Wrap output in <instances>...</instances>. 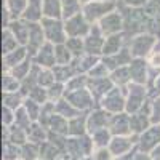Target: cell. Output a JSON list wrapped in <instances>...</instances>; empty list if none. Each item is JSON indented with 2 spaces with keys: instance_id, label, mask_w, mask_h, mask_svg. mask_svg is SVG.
I'll return each instance as SVG.
<instances>
[{
  "instance_id": "obj_1",
  "label": "cell",
  "mask_w": 160,
  "mask_h": 160,
  "mask_svg": "<svg viewBox=\"0 0 160 160\" xmlns=\"http://www.w3.org/2000/svg\"><path fill=\"white\" fill-rule=\"evenodd\" d=\"M93 151H95V144H93L91 136L83 135V136H77V138L69 136L68 142H66V151L64 152L77 157L78 160H83V158L91 157Z\"/></svg>"
},
{
  "instance_id": "obj_2",
  "label": "cell",
  "mask_w": 160,
  "mask_h": 160,
  "mask_svg": "<svg viewBox=\"0 0 160 160\" xmlns=\"http://www.w3.org/2000/svg\"><path fill=\"white\" fill-rule=\"evenodd\" d=\"M42 29L45 34L47 42L53 45H62L68 42V34H66V26L59 19H51V18H43L42 19Z\"/></svg>"
},
{
  "instance_id": "obj_3",
  "label": "cell",
  "mask_w": 160,
  "mask_h": 160,
  "mask_svg": "<svg viewBox=\"0 0 160 160\" xmlns=\"http://www.w3.org/2000/svg\"><path fill=\"white\" fill-rule=\"evenodd\" d=\"M115 8V3L112 0H93L83 7V16L87 18L88 22L101 21L104 16H108L109 13Z\"/></svg>"
},
{
  "instance_id": "obj_4",
  "label": "cell",
  "mask_w": 160,
  "mask_h": 160,
  "mask_svg": "<svg viewBox=\"0 0 160 160\" xmlns=\"http://www.w3.org/2000/svg\"><path fill=\"white\" fill-rule=\"evenodd\" d=\"M158 144H160V125H151L144 133L138 136L136 148L139 152L151 154Z\"/></svg>"
},
{
  "instance_id": "obj_5",
  "label": "cell",
  "mask_w": 160,
  "mask_h": 160,
  "mask_svg": "<svg viewBox=\"0 0 160 160\" xmlns=\"http://www.w3.org/2000/svg\"><path fill=\"white\" fill-rule=\"evenodd\" d=\"M136 144H138V136H114L109 144V151L115 158L123 157L127 154L138 151Z\"/></svg>"
},
{
  "instance_id": "obj_6",
  "label": "cell",
  "mask_w": 160,
  "mask_h": 160,
  "mask_svg": "<svg viewBox=\"0 0 160 160\" xmlns=\"http://www.w3.org/2000/svg\"><path fill=\"white\" fill-rule=\"evenodd\" d=\"M64 26H66V34H68L71 38L72 37H77V38L87 37L91 31V26L87 21V18L83 16V13H80V15H77V16H74L71 19H66Z\"/></svg>"
},
{
  "instance_id": "obj_7",
  "label": "cell",
  "mask_w": 160,
  "mask_h": 160,
  "mask_svg": "<svg viewBox=\"0 0 160 160\" xmlns=\"http://www.w3.org/2000/svg\"><path fill=\"white\" fill-rule=\"evenodd\" d=\"M111 118H112V115H109L108 111H95V112H91V114L87 117V128H88V133H90V135H93L95 131L109 128Z\"/></svg>"
},
{
  "instance_id": "obj_8",
  "label": "cell",
  "mask_w": 160,
  "mask_h": 160,
  "mask_svg": "<svg viewBox=\"0 0 160 160\" xmlns=\"http://www.w3.org/2000/svg\"><path fill=\"white\" fill-rule=\"evenodd\" d=\"M109 130L112 136H133L130 127V115L127 114H115L111 118Z\"/></svg>"
},
{
  "instance_id": "obj_9",
  "label": "cell",
  "mask_w": 160,
  "mask_h": 160,
  "mask_svg": "<svg viewBox=\"0 0 160 160\" xmlns=\"http://www.w3.org/2000/svg\"><path fill=\"white\" fill-rule=\"evenodd\" d=\"M104 43L106 42L102 40V32L99 29V26H95V28H91L90 34L85 38V51L91 56L98 55V53H102Z\"/></svg>"
},
{
  "instance_id": "obj_10",
  "label": "cell",
  "mask_w": 160,
  "mask_h": 160,
  "mask_svg": "<svg viewBox=\"0 0 160 160\" xmlns=\"http://www.w3.org/2000/svg\"><path fill=\"white\" fill-rule=\"evenodd\" d=\"M144 96H146L144 87L142 85H138V83H131L125 109L128 112H131V114H135L136 111H139L141 106H142V101H144Z\"/></svg>"
},
{
  "instance_id": "obj_11",
  "label": "cell",
  "mask_w": 160,
  "mask_h": 160,
  "mask_svg": "<svg viewBox=\"0 0 160 160\" xmlns=\"http://www.w3.org/2000/svg\"><path fill=\"white\" fill-rule=\"evenodd\" d=\"M35 62L42 69H51L53 66H56V56H55V47H53V43L45 42V45L35 55Z\"/></svg>"
},
{
  "instance_id": "obj_12",
  "label": "cell",
  "mask_w": 160,
  "mask_h": 160,
  "mask_svg": "<svg viewBox=\"0 0 160 160\" xmlns=\"http://www.w3.org/2000/svg\"><path fill=\"white\" fill-rule=\"evenodd\" d=\"M45 34L42 29V24L37 22H29V50L31 53H38V50L45 45Z\"/></svg>"
},
{
  "instance_id": "obj_13",
  "label": "cell",
  "mask_w": 160,
  "mask_h": 160,
  "mask_svg": "<svg viewBox=\"0 0 160 160\" xmlns=\"http://www.w3.org/2000/svg\"><path fill=\"white\" fill-rule=\"evenodd\" d=\"M125 106H127V101L122 98V95H120V91L117 88H112L102 99V108L108 112L118 114V111H122Z\"/></svg>"
},
{
  "instance_id": "obj_14",
  "label": "cell",
  "mask_w": 160,
  "mask_h": 160,
  "mask_svg": "<svg viewBox=\"0 0 160 160\" xmlns=\"http://www.w3.org/2000/svg\"><path fill=\"white\" fill-rule=\"evenodd\" d=\"M99 29H101V32L102 34H106V35H115L120 29H122V19H120V15L118 13H115V11H112V13H109L108 16H104L101 21H99Z\"/></svg>"
},
{
  "instance_id": "obj_15",
  "label": "cell",
  "mask_w": 160,
  "mask_h": 160,
  "mask_svg": "<svg viewBox=\"0 0 160 160\" xmlns=\"http://www.w3.org/2000/svg\"><path fill=\"white\" fill-rule=\"evenodd\" d=\"M91 101H93L91 93L85 88L77 90V91H71V95H69V102L78 111L87 109L88 106H91Z\"/></svg>"
},
{
  "instance_id": "obj_16",
  "label": "cell",
  "mask_w": 160,
  "mask_h": 160,
  "mask_svg": "<svg viewBox=\"0 0 160 160\" xmlns=\"http://www.w3.org/2000/svg\"><path fill=\"white\" fill-rule=\"evenodd\" d=\"M154 43H155V38H154V37H148V35L136 37L135 40H133L131 53H133L136 58H141V56L148 55V53L151 51V48H152Z\"/></svg>"
},
{
  "instance_id": "obj_17",
  "label": "cell",
  "mask_w": 160,
  "mask_h": 160,
  "mask_svg": "<svg viewBox=\"0 0 160 160\" xmlns=\"http://www.w3.org/2000/svg\"><path fill=\"white\" fill-rule=\"evenodd\" d=\"M7 28L13 32V35L16 37L19 45H26L29 43V22L28 21H11L10 26Z\"/></svg>"
},
{
  "instance_id": "obj_18",
  "label": "cell",
  "mask_w": 160,
  "mask_h": 160,
  "mask_svg": "<svg viewBox=\"0 0 160 160\" xmlns=\"http://www.w3.org/2000/svg\"><path fill=\"white\" fill-rule=\"evenodd\" d=\"M42 15H43V0H28V7L24 11V21L29 22H37L42 21Z\"/></svg>"
},
{
  "instance_id": "obj_19",
  "label": "cell",
  "mask_w": 160,
  "mask_h": 160,
  "mask_svg": "<svg viewBox=\"0 0 160 160\" xmlns=\"http://www.w3.org/2000/svg\"><path fill=\"white\" fill-rule=\"evenodd\" d=\"M151 125H152L151 115H144V114L130 115V127H131V135L133 136H139L141 133H144Z\"/></svg>"
},
{
  "instance_id": "obj_20",
  "label": "cell",
  "mask_w": 160,
  "mask_h": 160,
  "mask_svg": "<svg viewBox=\"0 0 160 160\" xmlns=\"http://www.w3.org/2000/svg\"><path fill=\"white\" fill-rule=\"evenodd\" d=\"M130 75H131V80L133 83H138V85H142L146 82V62L141 59V58H136L130 62Z\"/></svg>"
},
{
  "instance_id": "obj_21",
  "label": "cell",
  "mask_w": 160,
  "mask_h": 160,
  "mask_svg": "<svg viewBox=\"0 0 160 160\" xmlns=\"http://www.w3.org/2000/svg\"><path fill=\"white\" fill-rule=\"evenodd\" d=\"M48 128L51 130V133H56V135L61 136H69V120L62 115L53 114Z\"/></svg>"
},
{
  "instance_id": "obj_22",
  "label": "cell",
  "mask_w": 160,
  "mask_h": 160,
  "mask_svg": "<svg viewBox=\"0 0 160 160\" xmlns=\"http://www.w3.org/2000/svg\"><path fill=\"white\" fill-rule=\"evenodd\" d=\"M28 59V53H26V48L24 47H19L16 48L15 51L8 53V55H3V62H5V68L7 69H13L16 68L18 64H21L22 61Z\"/></svg>"
},
{
  "instance_id": "obj_23",
  "label": "cell",
  "mask_w": 160,
  "mask_h": 160,
  "mask_svg": "<svg viewBox=\"0 0 160 160\" xmlns=\"http://www.w3.org/2000/svg\"><path fill=\"white\" fill-rule=\"evenodd\" d=\"M28 139L31 142L38 144V146H42L43 142H47L48 141V133L45 131V127H42L40 123L34 122L29 127V130H28Z\"/></svg>"
},
{
  "instance_id": "obj_24",
  "label": "cell",
  "mask_w": 160,
  "mask_h": 160,
  "mask_svg": "<svg viewBox=\"0 0 160 160\" xmlns=\"http://www.w3.org/2000/svg\"><path fill=\"white\" fill-rule=\"evenodd\" d=\"M88 133L87 128V117L85 115H78L69 120V136L77 138V136H83Z\"/></svg>"
},
{
  "instance_id": "obj_25",
  "label": "cell",
  "mask_w": 160,
  "mask_h": 160,
  "mask_svg": "<svg viewBox=\"0 0 160 160\" xmlns=\"http://www.w3.org/2000/svg\"><path fill=\"white\" fill-rule=\"evenodd\" d=\"M64 151L59 149L56 144L51 141H47L40 146V160H58Z\"/></svg>"
},
{
  "instance_id": "obj_26",
  "label": "cell",
  "mask_w": 160,
  "mask_h": 160,
  "mask_svg": "<svg viewBox=\"0 0 160 160\" xmlns=\"http://www.w3.org/2000/svg\"><path fill=\"white\" fill-rule=\"evenodd\" d=\"M19 160H40V146L28 141L19 148Z\"/></svg>"
},
{
  "instance_id": "obj_27",
  "label": "cell",
  "mask_w": 160,
  "mask_h": 160,
  "mask_svg": "<svg viewBox=\"0 0 160 160\" xmlns=\"http://www.w3.org/2000/svg\"><path fill=\"white\" fill-rule=\"evenodd\" d=\"M61 8H62V16L66 19H71L77 15H80L82 10V2L80 0H61Z\"/></svg>"
},
{
  "instance_id": "obj_28",
  "label": "cell",
  "mask_w": 160,
  "mask_h": 160,
  "mask_svg": "<svg viewBox=\"0 0 160 160\" xmlns=\"http://www.w3.org/2000/svg\"><path fill=\"white\" fill-rule=\"evenodd\" d=\"M91 139H93V144H95V149H99V148H109V144L112 141V133L109 128H104V130H99V131H95L93 135H90Z\"/></svg>"
},
{
  "instance_id": "obj_29",
  "label": "cell",
  "mask_w": 160,
  "mask_h": 160,
  "mask_svg": "<svg viewBox=\"0 0 160 160\" xmlns=\"http://www.w3.org/2000/svg\"><path fill=\"white\" fill-rule=\"evenodd\" d=\"M120 45H122V37L118 34L115 35H111L106 38V43H104V48H102V55L106 56H115L120 53Z\"/></svg>"
},
{
  "instance_id": "obj_30",
  "label": "cell",
  "mask_w": 160,
  "mask_h": 160,
  "mask_svg": "<svg viewBox=\"0 0 160 160\" xmlns=\"http://www.w3.org/2000/svg\"><path fill=\"white\" fill-rule=\"evenodd\" d=\"M43 15L45 18L59 19V16H62L61 0H43Z\"/></svg>"
},
{
  "instance_id": "obj_31",
  "label": "cell",
  "mask_w": 160,
  "mask_h": 160,
  "mask_svg": "<svg viewBox=\"0 0 160 160\" xmlns=\"http://www.w3.org/2000/svg\"><path fill=\"white\" fill-rule=\"evenodd\" d=\"M26 7H28V0H7V3H5V10L13 18V21H15V18L24 15Z\"/></svg>"
},
{
  "instance_id": "obj_32",
  "label": "cell",
  "mask_w": 160,
  "mask_h": 160,
  "mask_svg": "<svg viewBox=\"0 0 160 160\" xmlns=\"http://www.w3.org/2000/svg\"><path fill=\"white\" fill-rule=\"evenodd\" d=\"M55 56H56V66H69V62L74 58L72 53L66 47V43L55 45Z\"/></svg>"
},
{
  "instance_id": "obj_33",
  "label": "cell",
  "mask_w": 160,
  "mask_h": 160,
  "mask_svg": "<svg viewBox=\"0 0 160 160\" xmlns=\"http://www.w3.org/2000/svg\"><path fill=\"white\" fill-rule=\"evenodd\" d=\"M18 47V40L16 37L13 35V32L7 28L3 31V40H2V50H3V55H8V53L15 51Z\"/></svg>"
},
{
  "instance_id": "obj_34",
  "label": "cell",
  "mask_w": 160,
  "mask_h": 160,
  "mask_svg": "<svg viewBox=\"0 0 160 160\" xmlns=\"http://www.w3.org/2000/svg\"><path fill=\"white\" fill-rule=\"evenodd\" d=\"M66 47H68V50L72 53L74 58H82V53L85 51V42L82 38H77V37L68 38Z\"/></svg>"
},
{
  "instance_id": "obj_35",
  "label": "cell",
  "mask_w": 160,
  "mask_h": 160,
  "mask_svg": "<svg viewBox=\"0 0 160 160\" xmlns=\"http://www.w3.org/2000/svg\"><path fill=\"white\" fill-rule=\"evenodd\" d=\"M29 99L35 101V102L40 104V106H45V104L48 102V90H45L43 87H40V85L34 87V88L29 91Z\"/></svg>"
},
{
  "instance_id": "obj_36",
  "label": "cell",
  "mask_w": 160,
  "mask_h": 160,
  "mask_svg": "<svg viewBox=\"0 0 160 160\" xmlns=\"http://www.w3.org/2000/svg\"><path fill=\"white\" fill-rule=\"evenodd\" d=\"M22 102V98H21V93H5L3 96V106L11 111H18L19 108H22L21 106Z\"/></svg>"
},
{
  "instance_id": "obj_37",
  "label": "cell",
  "mask_w": 160,
  "mask_h": 160,
  "mask_svg": "<svg viewBox=\"0 0 160 160\" xmlns=\"http://www.w3.org/2000/svg\"><path fill=\"white\" fill-rule=\"evenodd\" d=\"M55 72H53L51 69H42V71H38V75H37V83L40 87H51V85H55Z\"/></svg>"
},
{
  "instance_id": "obj_38",
  "label": "cell",
  "mask_w": 160,
  "mask_h": 160,
  "mask_svg": "<svg viewBox=\"0 0 160 160\" xmlns=\"http://www.w3.org/2000/svg\"><path fill=\"white\" fill-rule=\"evenodd\" d=\"M24 109H26V112L29 114L32 122H37V120L40 118V114H42V106L37 104L35 101H32V99L28 98V99L24 101Z\"/></svg>"
},
{
  "instance_id": "obj_39",
  "label": "cell",
  "mask_w": 160,
  "mask_h": 160,
  "mask_svg": "<svg viewBox=\"0 0 160 160\" xmlns=\"http://www.w3.org/2000/svg\"><path fill=\"white\" fill-rule=\"evenodd\" d=\"M29 71H31V59H26L21 64H18L16 68L11 69V75L15 78H18V80H24L29 75Z\"/></svg>"
},
{
  "instance_id": "obj_40",
  "label": "cell",
  "mask_w": 160,
  "mask_h": 160,
  "mask_svg": "<svg viewBox=\"0 0 160 160\" xmlns=\"http://www.w3.org/2000/svg\"><path fill=\"white\" fill-rule=\"evenodd\" d=\"M130 80H131V75H130V69L127 68H118L112 72V82H118V85L128 83Z\"/></svg>"
},
{
  "instance_id": "obj_41",
  "label": "cell",
  "mask_w": 160,
  "mask_h": 160,
  "mask_svg": "<svg viewBox=\"0 0 160 160\" xmlns=\"http://www.w3.org/2000/svg\"><path fill=\"white\" fill-rule=\"evenodd\" d=\"M66 93L64 87L61 83H55L51 85L50 90H48V101H51L53 104H55V101H61V96Z\"/></svg>"
},
{
  "instance_id": "obj_42",
  "label": "cell",
  "mask_w": 160,
  "mask_h": 160,
  "mask_svg": "<svg viewBox=\"0 0 160 160\" xmlns=\"http://www.w3.org/2000/svg\"><path fill=\"white\" fill-rule=\"evenodd\" d=\"M19 87L18 78H15L11 74L3 75V91L5 93H16V88Z\"/></svg>"
},
{
  "instance_id": "obj_43",
  "label": "cell",
  "mask_w": 160,
  "mask_h": 160,
  "mask_svg": "<svg viewBox=\"0 0 160 160\" xmlns=\"http://www.w3.org/2000/svg\"><path fill=\"white\" fill-rule=\"evenodd\" d=\"M91 158L93 160H114L115 157L112 155V152L109 151V148H99V149L93 151Z\"/></svg>"
},
{
  "instance_id": "obj_44",
  "label": "cell",
  "mask_w": 160,
  "mask_h": 160,
  "mask_svg": "<svg viewBox=\"0 0 160 160\" xmlns=\"http://www.w3.org/2000/svg\"><path fill=\"white\" fill-rule=\"evenodd\" d=\"M151 122H152V125H160V99H155L152 102Z\"/></svg>"
},
{
  "instance_id": "obj_45",
  "label": "cell",
  "mask_w": 160,
  "mask_h": 160,
  "mask_svg": "<svg viewBox=\"0 0 160 160\" xmlns=\"http://www.w3.org/2000/svg\"><path fill=\"white\" fill-rule=\"evenodd\" d=\"M133 160H152L151 158V155L149 154H144V152H139V151H136V154H135V158Z\"/></svg>"
},
{
  "instance_id": "obj_46",
  "label": "cell",
  "mask_w": 160,
  "mask_h": 160,
  "mask_svg": "<svg viewBox=\"0 0 160 160\" xmlns=\"http://www.w3.org/2000/svg\"><path fill=\"white\" fill-rule=\"evenodd\" d=\"M149 155H151V158H152V160H160V144L157 146V148H155Z\"/></svg>"
},
{
  "instance_id": "obj_47",
  "label": "cell",
  "mask_w": 160,
  "mask_h": 160,
  "mask_svg": "<svg viewBox=\"0 0 160 160\" xmlns=\"http://www.w3.org/2000/svg\"><path fill=\"white\" fill-rule=\"evenodd\" d=\"M58 160H78V158L74 157V155H71V154H68V152H62L61 157H59Z\"/></svg>"
},
{
  "instance_id": "obj_48",
  "label": "cell",
  "mask_w": 160,
  "mask_h": 160,
  "mask_svg": "<svg viewBox=\"0 0 160 160\" xmlns=\"http://www.w3.org/2000/svg\"><path fill=\"white\" fill-rule=\"evenodd\" d=\"M135 154H136V151L131 152V154H127V155H123V157H117V158H114V160H133V158H135Z\"/></svg>"
},
{
  "instance_id": "obj_49",
  "label": "cell",
  "mask_w": 160,
  "mask_h": 160,
  "mask_svg": "<svg viewBox=\"0 0 160 160\" xmlns=\"http://www.w3.org/2000/svg\"><path fill=\"white\" fill-rule=\"evenodd\" d=\"M80 2H82V3H85V5H87V3H90V2H93V0H80Z\"/></svg>"
},
{
  "instance_id": "obj_50",
  "label": "cell",
  "mask_w": 160,
  "mask_h": 160,
  "mask_svg": "<svg viewBox=\"0 0 160 160\" xmlns=\"http://www.w3.org/2000/svg\"><path fill=\"white\" fill-rule=\"evenodd\" d=\"M83 160H93V158H91V157H88V158H83Z\"/></svg>"
}]
</instances>
